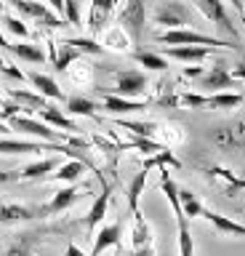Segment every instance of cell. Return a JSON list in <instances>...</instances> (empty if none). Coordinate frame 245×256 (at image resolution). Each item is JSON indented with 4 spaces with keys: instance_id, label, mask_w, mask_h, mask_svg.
Returning a JSON list of instances; mask_svg holds the SVG:
<instances>
[{
    "instance_id": "cell-1",
    "label": "cell",
    "mask_w": 245,
    "mask_h": 256,
    "mask_svg": "<svg viewBox=\"0 0 245 256\" xmlns=\"http://www.w3.org/2000/svg\"><path fill=\"white\" fill-rule=\"evenodd\" d=\"M160 190L168 195V203H171L176 224H179V256H195V240L189 235L187 216L181 214V208H179V187H176V182L171 179L168 168H160Z\"/></svg>"
},
{
    "instance_id": "cell-2",
    "label": "cell",
    "mask_w": 245,
    "mask_h": 256,
    "mask_svg": "<svg viewBox=\"0 0 245 256\" xmlns=\"http://www.w3.org/2000/svg\"><path fill=\"white\" fill-rule=\"evenodd\" d=\"M117 27L131 38V43H141V35H144V27H147L144 0H128L125 8L120 11V16H117Z\"/></svg>"
},
{
    "instance_id": "cell-3",
    "label": "cell",
    "mask_w": 245,
    "mask_h": 256,
    "mask_svg": "<svg viewBox=\"0 0 245 256\" xmlns=\"http://www.w3.org/2000/svg\"><path fill=\"white\" fill-rule=\"evenodd\" d=\"M11 6L16 8L19 16L37 22V24H40V27H45V30H61V27H67V19H64V16H56L45 3H35V0H11Z\"/></svg>"
},
{
    "instance_id": "cell-4",
    "label": "cell",
    "mask_w": 245,
    "mask_h": 256,
    "mask_svg": "<svg viewBox=\"0 0 245 256\" xmlns=\"http://www.w3.org/2000/svg\"><path fill=\"white\" fill-rule=\"evenodd\" d=\"M157 43L163 46H208V48H237L232 43H227V40H219V38H211V35H200V32L195 30H168L163 32V35L155 38Z\"/></svg>"
},
{
    "instance_id": "cell-5",
    "label": "cell",
    "mask_w": 245,
    "mask_h": 256,
    "mask_svg": "<svg viewBox=\"0 0 245 256\" xmlns=\"http://www.w3.org/2000/svg\"><path fill=\"white\" fill-rule=\"evenodd\" d=\"M189 19H192V8L187 3H179V0H165V3H160L152 14V22L163 24V27H168V30H181Z\"/></svg>"
},
{
    "instance_id": "cell-6",
    "label": "cell",
    "mask_w": 245,
    "mask_h": 256,
    "mask_svg": "<svg viewBox=\"0 0 245 256\" xmlns=\"http://www.w3.org/2000/svg\"><path fill=\"white\" fill-rule=\"evenodd\" d=\"M8 128L11 131H21L27 136H37V139H43V142H67V136H59L51 126H45L43 120H35V118H27V115L11 118Z\"/></svg>"
},
{
    "instance_id": "cell-7",
    "label": "cell",
    "mask_w": 245,
    "mask_h": 256,
    "mask_svg": "<svg viewBox=\"0 0 245 256\" xmlns=\"http://www.w3.org/2000/svg\"><path fill=\"white\" fill-rule=\"evenodd\" d=\"M197 8L205 14V19H208L211 24H216V30L219 32H224L227 38H237V32H235V24L229 22V16H227V8L221 0H197Z\"/></svg>"
},
{
    "instance_id": "cell-8",
    "label": "cell",
    "mask_w": 245,
    "mask_h": 256,
    "mask_svg": "<svg viewBox=\"0 0 245 256\" xmlns=\"http://www.w3.org/2000/svg\"><path fill=\"white\" fill-rule=\"evenodd\" d=\"M197 88H203V91H227V88H237V83H235V78L229 75L227 64L216 62V67H211V72H205V75L197 80Z\"/></svg>"
},
{
    "instance_id": "cell-9",
    "label": "cell",
    "mask_w": 245,
    "mask_h": 256,
    "mask_svg": "<svg viewBox=\"0 0 245 256\" xmlns=\"http://www.w3.org/2000/svg\"><path fill=\"white\" fill-rule=\"evenodd\" d=\"M115 88L117 96H125V99H133V96L147 91V75L139 70H128V72H117L115 75Z\"/></svg>"
},
{
    "instance_id": "cell-10",
    "label": "cell",
    "mask_w": 245,
    "mask_h": 256,
    "mask_svg": "<svg viewBox=\"0 0 245 256\" xmlns=\"http://www.w3.org/2000/svg\"><path fill=\"white\" fill-rule=\"evenodd\" d=\"M112 11H115V0H91V14H88V30H91V35L104 32Z\"/></svg>"
},
{
    "instance_id": "cell-11",
    "label": "cell",
    "mask_w": 245,
    "mask_h": 256,
    "mask_svg": "<svg viewBox=\"0 0 245 256\" xmlns=\"http://www.w3.org/2000/svg\"><path fill=\"white\" fill-rule=\"evenodd\" d=\"M120 238H123V224H120V222L101 227L99 235L93 238V251H91V256H101L107 248H112V246L117 248V246H120Z\"/></svg>"
},
{
    "instance_id": "cell-12",
    "label": "cell",
    "mask_w": 245,
    "mask_h": 256,
    "mask_svg": "<svg viewBox=\"0 0 245 256\" xmlns=\"http://www.w3.org/2000/svg\"><path fill=\"white\" fill-rule=\"evenodd\" d=\"M211 51L213 48H208V46H165V54H168V59H176V62H192V64H197V62H203V59H208L211 56Z\"/></svg>"
},
{
    "instance_id": "cell-13",
    "label": "cell",
    "mask_w": 245,
    "mask_h": 256,
    "mask_svg": "<svg viewBox=\"0 0 245 256\" xmlns=\"http://www.w3.org/2000/svg\"><path fill=\"white\" fill-rule=\"evenodd\" d=\"M200 216L205 222H211L213 227H216V232H221V235H235V238H245V224L240 222H232V219H227V216H221L216 211H211V208H203Z\"/></svg>"
},
{
    "instance_id": "cell-14",
    "label": "cell",
    "mask_w": 245,
    "mask_h": 256,
    "mask_svg": "<svg viewBox=\"0 0 245 256\" xmlns=\"http://www.w3.org/2000/svg\"><path fill=\"white\" fill-rule=\"evenodd\" d=\"M77 198H80V190H77V187H64V190H59L56 195L51 198V203H48V206H43L37 214H43V216L61 214V211H67V208L72 206Z\"/></svg>"
},
{
    "instance_id": "cell-15",
    "label": "cell",
    "mask_w": 245,
    "mask_h": 256,
    "mask_svg": "<svg viewBox=\"0 0 245 256\" xmlns=\"http://www.w3.org/2000/svg\"><path fill=\"white\" fill-rule=\"evenodd\" d=\"M27 80L35 86V91H37V94L45 96V99H56V102L64 99V94H61L59 83H56V80H53L51 75H43V72H29Z\"/></svg>"
},
{
    "instance_id": "cell-16",
    "label": "cell",
    "mask_w": 245,
    "mask_h": 256,
    "mask_svg": "<svg viewBox=\"0 0 245 256\" xmlns=\"http://www.w3.org/2000/svg\"><path fill=\"white\" fill-rule=\"evenodd\" d=\"M104 110L109 112V115H128V112L147 110V104L125 99V96H117V94H109V96H104Z\"/></svg>"
},
{
    "instance_id": "cell-17",
    "label": "cell",
    "mask_w": 245,
    "mask_h": 256,
    "mask_svg": "<svg viewBox=\"0 0 245 256\" xmlns=\"http://www.w3.org/2000/svg\"><path fill=\"white\" fill-rule=\"evenodd\" d=\"M107 208H109V187H104V192L93 200L91 211H88V219H85V227H88V235H93V230L99 227L101 222H104L107 216Z\"/></svg>"
},
{
    "instance_id": "cell-18",
    "label": "cell",
    "mask_w": 245,
    "mask_h": 256,
    "mask_svg": "<svg viewBox=\"0 0 245 256\" xmlns=\"http://www.w3.org/2000/svg\"><path fill=\"white\" fill-rule=\"evenodd\" d=\"M5 51H11L16 59L21 62H27V64H43L45 62V54H43V48L40 46H32V43H8V48Z\"/></svg>"
},
{
    "instance_id": "cell-19",
    "label": "cell",
    "mask_w": 245,
    "mask_h": 256,
    "mask_svg": "<svg viewBox=\"0 0 245 256\" xmlns=\"http://www.w3.org/2000/svg\"><path fill=\"white\" fill-rule=\"evenodd\" d=\"M51 56H53V70H56V72H67L69 64L77 62L83 54L77 51V48H72L69 43H64V40H61V43H59V51H56V48H51Z\"/></svg>"
},
{
    "instance_id": "cell-20",
    "label": "cell",
    "mask_w": 245,
    "mask_h": 256,
    "mask_svg": "<svg viewBox=\"0 0 245 256\" xmlns=\"http://www.w3.org/2000/svg\"><path fill=\"white\" fill-rule=\"evenodd\" d=\"M40 112V120L45 126H53V128H64V131H77V126L69 120L61 110H56V107H51V104H45L43 110H37Z\"/></svg>"
},
{
    "instance_id": "cell-21",
    "label": "cell",
    "mask_w": 245,
    "mask_h": 256,
    "mask_svg": "<svg viewBox=\"0 0 245 256\" xmlns=\"http://www.w3.org/2000/svg\"><path fill=\"white\" fill-rule=\"evenodd\" d=\"M45 144L19 142V139H0V155H27V152H43Z\"/></svg>"
},
{
    "instance_id": "cell-22",
    "label": "cell",
    "mask_w": 245,
    "mask_h": 256,
    "mask_svg": "<svg viewBox=\"0 0 245 256\" xmlns=\"http://www.w3.org/2000/svg\"><path fill=\"white\" fill-rule=\"evenodd\" d=\"M131 216H133V232H131V243H133V248L149 246V243H152V230H149L144 214L136 211V214H131Z\"/></svg>"
},
{
    "instance_id": "cell-23",
    "label": "cell",
    "mask_w": 245,
    "mask_h": 256,
    "mask_svg": "<svg viewBox=\"0 0 245 256\" xmlns=\"http://www.w3.org/2000/svg\"><path fill=\"white\" fill-rule=\"evenodd\" d=\"M208 174H211L213 182L224 184V192H227V195H237L240 190H245V179H237L235 174L224 171V168H208Z\"/></svg>"
},
{
    "instance_id": "cell-24",
    "label": "cell",
    "mask_w": 245,
    "mask_h": 256,
    "mask_svg": "<svg viewBox=\"0 0 245 256\" xmlns=\"http://www.w3.org/2000/svg\"><path fill=\"white\" fill-rule=\"evenodd\" d=\"M179 168L181 163H179V160H176V155H173V152L168 150V147H165V150H160V152H152V155H149L147 160H144V163H141V171H152V168Z\"/></svg>"
},
{
    "instance_id": "cell-25",
    "label": "cell",
    "mask_w": 245,
    "mask_h": 256,
    "mask_svg": "<svg viewBox=\"0 0 245 256\" xmlns=\"http://www.w3.org/2000/svg\"><path fill=\"white\" fill-rule=\"evenodd\" d=\"M27 219H35V211H32V208H27V206H16V203L0 206V224L27 222Z\"/></svg>"
},
{
    "instance_id": "cell-26",
    "label": "cell",
    "mask_w": 245,
    "mask_h": 256,
    "mask_svg": "<svg viewBox=\"0 0 245 256\" xmlns=\"http://www.w3.org/2000/svg\"><path fill=\"white\" fill-rule=\"evenodd\" d=\"M59 168V160L56 158H45V160H37V163L27 166L24 171H19V179H43L45 174L56 171Z\"/></svg>"
},
{
    "instance_id": "cell-27",
    "label": "cell",
    "mask_w": 245,
    "mask_h": 256,
    "mask_svg": "<svg viewBox=\"0 0 245 256\" xmlns=\"http://www.w3.org/2000/svg\"><path fill=\"white\" fill-rule=\"evenodd\" d=\"M8 94L19 107H27V110H43L45 107V96H40V94L21 91V88H8Z\"/></svg>"
},
{
    "instance_id": "cell-28",
    "label": "cell",
    "mask_w": 245,
    "mask_h": 256,
    "mask_svg": "<svg viewBox=\"0 0 245 256\" xmlns=\"http://www.w3.org/2000/svg\"><path fill=\"white\" fill-rule=\"evenodd\" d=\"M144 187H147V171H139L128 184V208H131V214L141 211L139 200H141V195H144Z\"/></svg>"
},
{
    "instance_id": "cell-29",
    "label": "cell",
    "mask_w": 245,
    "mask_h": 256,
    "mask_svg": "<svg viewBox=\"0 0 245 256\" xmlns=\"http://www.w3.org/2000/svg\"><path fill=\"white\" fill-rule=\"evenodd\" d=\"M96 104L85 96H69L67 99V115H83V118H96Z\"/></svg>"
},
{
    "instance_id": "cell-30",
    "label": "cell",
    "mask_w": 245,
    "mask_h": 256,
    "mask_svg": "<svg viewBox=\"0 0 245 256\" xmlns=\"http://www.w3.org/2000/svg\"><path fill=\"white\" fill-rule=\"evenodd\" d=\"M133 62H139L141 67H147L149 72H165L168 70V62H165V56H157L152 51H133Z\"/></svg>"
},
{
    "instance_id": "cell-31",
    "label": "cell",
    "mask_w": 245,
    "mask_h": 256,
    "mask_svg": "<svg viewBox=\"0 0 245 256\" xmlns=\"http://www.w3.org/2000/svg\"><path fill=\"white\" fill-rule=\"evenodd\" d=\"M243 104V96L240 94H221V91H216V94H211L208 96V107L211 110H235V107H240Z\"/></svg>"
},
{
    "instance_id": "cell-32",
    "label": "cell",
    "mask_w": 245,
    "mask_h": 256,
    "mask_svg": "<svg viewBox=\"0 0 245 256\" xmlns=\"http://www.w3.org/2000/svg\"><path fill=\"white\" fill-rule=\"evenodd\" d=\"M179 208L187 219H195V216H200V211H203L200 200H197L195 192H189V190H179Z\"/></svg>"
},
{
    "instance_id": "cell-33",
    "label": "cell",
    "mask_w": 245,
    "mask_h": 256,
    "mask_svg": "<svg viewBox=\"0 0 245 256\" xmlns=\"http://www.w3.org/2000/svg\"><path fill=\"white\" fill-rule=\"evenodd\" d=\"M83 171H85V163H83V160H75V158H72L69 163L59 166V171L53 174V179H59V182H77Z\"/></svg>"
},
{
    "instance_id": "cell-34",
    "label": "cell",
    "mask_w": 245,
    "mask_h": 256,
    "mask_svg": "<svg viewBox=\"0 0 245 256\" xmlns=\"http://www.w3.org/2000/svg\"><path fill=\"white\" fill-rule=\"evenodd\" d=\"M64 43L77 48L80 54H91V56H101V54H104V48H101L93 38H69V40H64Z\"/></svg>"
},
{
    "instance_id": "cell-35",
    "label": "cell",
    "mask_w": 245,
    "mask_h": 256,
    "mask_svg": "<svg viewBox=\"0 0 245 256\" xmlns=\"http://www.w3.org/2000/svg\"><path fill=\"white\" fill-rule=\"evenodd\" d=\"M176 107H189V110L208 107V96H203V94H179L176 96Z\"/></svg>"
},
{
    "instance_id": "cell-36",
    "label": "cell",
    "mask_w": 245,
    "mask_h": 256,
    "mask_svg": "<svg viewBox=\"0 0 245 256\" xmlns=\"http://www.w3.org/2000/svg\"><path fill=\"white\" fill-rule=\"evenodd\" d=\"M61 16L67 19L69 27H80V0H64V11Z\"/></svg>"
},
{
    "instance_id": "cell-37",
    "label": "cell",
    "mask_w": 245,
    "mask_h": 256,
    "mask_svg": "<svg viewBox=\"0 0 245 256\" xmlns=\"http://www.w3.org/2000/svg\"><path fill=\"white\" fill-rule=\"evenodd\" d=\"M3 27L16 38H29V27L21 19H16V16H3Z\"/></svg>"
},
{
    "instance_id": "cell-38",
    "label": "cell",
    "mask_w": 245,
    "mask_h": 256,
    "mask_svg": "<svg viewBox=\"0 0 245 256\" xmlns=\"http://www.w3.org/2000/svg\"><path fill=\"white\" fill-rule=\"evenodd\" d=\"M117 126H123L125 131H133L136 136H144V139H152V134H155L152 123H125V120H117Z\"/></svg>"
},
{
    "instance_id": "cell-39",
    "label": "cell",
    "mask_w": 245,
    "mask_h": 256,
    "mask_svg": "<svg viewBox=\"0 0 245 256\" xmlns=\"http://www.w3.org/2000/svg\"><path fill=\"white\" fill-rule=\"evenodd\" d=\"M0 75H5V78H11V80H27V75L21 72L19 67H13L11 62H5V59H0Z\"/></svg>"
},
{
    "instance_id": "cell-40",
    "label": "cell",
    "mask_w": 245,
    "mask_h": 256,
    "mask_svg": "<svg viewBox=\"0 0 245 256\" xmlns=\"http://www.w3.org/2000/svg\"><path fill=\"white\" fill-rule=\"evenodd\" d=\"M107 43L112 46V48H117V51H123V48L128 46V35H125V32L117 27V30H112V32L107 35Z\"/></svg>"
},
{
    "instance_id": "cell-41",
    "label": "cell",
    "mask_w": 245,
    "mask_h": 256,
    "mask_svg": "<svg viewBox=\"0 0 245 256\" xmlns=\"http://www.w3.org/2000/svg\"><path fill=\"white\" fill-rule=\"evenodd\" d=\"M21 112H27V110L19 107V104H3V110H0V120H3V123H8L11 118L21 115Z\"/></svg>"
},
{
    "instance_id": "cell-42",
    "label": "cell",
    "mask_w": 245,
    "mask_h": 256,
    "mask_svg": "<svg viewBox=\"0 0 245 256\" xmlns=\"http://www.w3.org/2000/svg\"><path fill=\"white\" fill-rule=\"evenodd\" d=\"M131 256H155V248H152V243L141 246V248H131Z\"/></svg>"
},
{
    "instance_id": "cell-43",
    "label": "cell",
    "mask_w": 245,
    "mask_h": 256,
    "mask_svg": "<svg viewBox=\"0 0 245 256\" xmlns=\"http://www.w3.org/2000/svg\"><path fill=\"white\" fill-rule=\"evenodd\" d=\"M13 179H19V171H0V184H8Z\"/></svg>"
},
{
    "instance_id": "cell-44",
    "label": "cell",
    "mask_w": 245,
    "mask_h": 256,
    "mask_svg": "<svg viewBox=\"0 0 245 256\" xmlns=\"http://www.w3.org/2000/svg\"><path fill=\"white\" fill-rule=\"evenodd\" d=\"M48 8L56 16H61V11H64V0H48Z\"/></svg>"
},
{
    "instance_id": "cell-45",
    "label": "cell",
    "mask_w": 245,
    "mask_h": 256,
    "mask_svg": "<svg viewBox=\"0 0 245 256\" xmlns=\"http://www.w3.org/2000/svg\"><path fill=\"white\" fill-rule=\"evenodd\" d=\"M229 75H232L235 80H245V64H237V67L229 72Z\"/></svg>"
},
{
    "instance_id": "cell-46",
    "label": "cell",
    "mask_w": 245,
    "mask_h": 256,
    "mask_svg": "<svg viewBox=\"0 0 245 256\" xmlns=\"http://www.w3.org/2000/svg\"><path fill=\"white\" fill-rule=\"evenodd\" d=\"M64 256H88V254H83L75 243H69V246H67V251H64Z\"/></svg>"
},
{
    "instance_id": "cell-47",
    "label": "cell",
    "mask_w": 245,
    "mask_h": 256,
    "mask_svg": "<svg viewBox=\"0 0 245 256\" xmlns=\"http://www.w3.org/2000/svg\"><path fill=\"white\" fill-rule=\"evenodd\" d=\"M229 3H232L235 11H243V3H240V0H229Z\"/></svg>"
},
{
    "instance_id": "cell-48",
    "label": "cell",
    "mask_w": 245,
    "mask_h": 256,
    "mask_svg": "<svg viewBox=\"0 0 245 256\" xmlns=\"http://www.w3.org/2000/svg\"><path fill=\"white\" fill-rule=\"evenodd\" d=\"M0 48H3V51H5V48H8V40L3 38V32H0Z\"/></svg>"
},
{
    "instance_id": "cell-49",
    "label": "cell",
    "mask_w": 245,
    "mask_h": 256,
    "mask_svg": "<svg viewBox=\"0 0 245 256\" xmlns=\"http://www.w3.org/2000/svg\"><path fill=\"white\" fill-rule=\"evenodd\" d=\"M8 131H11V128H8V126H5V123H3V120H0V134H8Z\"/></svg>"
},
{
    "instance_id": "cell-50",
    "label": "cell",
    "mask_w": 245,
    "mask_h": 256,
    "mask_svg": "<svg viewBox=\"0 0 245 256\" xmlns=\"http://www.w3.org/2000/svg\"><path fill=\"white\" fill-rule=\"evenodd\" d=\"M237 16H240V24L245 27V11H237Z\"/></svg>"
},
{
    "instance_id": "cell-51",
    "label": "cell",
    "mask_w": 245,
    "mask_h": 256,
    "mask_svg": "<svg viewBox=\"0 0 245 256\" xmlns=\"http://www.w3.org/2000/svg\"><path fill=\"white\" fill-rule=\"evenodd\" d=\"M117 256H123V248L120 246H117Z\"/></svg>"
},
{
    "instance_id": "cell-52",
    "label": "cell",
    "mask_w": 245,
    "mask_h": 256,
    "mask_svg": "<svg viewBox=\"0 0 245 256\" xmlns=\"http://www.w3.org/2000/svg\"><path fill=\"white\" fill-rule=\"evenodd\" d=\"M0 16H3V0H0Z\"/></svg>"
},
{
    "instance_id": "cell-53",
    "label": "cell",
    "mask_w": 245,
    "mask_h": 256,
    "mask_svg": "<svg viewBox=\"0 0 245 256\" xmlns=\"http://www.w3.org/2000/svg\"><path fill=\"white\" fill-rule=\"evenodd\" d=\"M0 104H3V102H0Z\"/></svg>"
}]
</instances>
